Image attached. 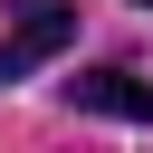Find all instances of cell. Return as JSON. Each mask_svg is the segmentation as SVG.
I'll return each mask as SVG.
<instances>
[{
    "mask_svg": "<svg viewBox=\"0 0 153 153\" xmlns=\"http://www.w3.org/2000/svg\"><path fill=\"white\" fill-rule=\"evenodd\" d=\"M67 38H76V10H67V0H19V10H10V38H0V86L29 76V67H48Z\"/></svg>",
    "mask_w": 153,
    "mask_h": 153,
    "instance_id": "6da1fadb",
    "label": "cell"
},
{
    "mask_svg": "<svg viewBox=\"0 0 153 153\" xmlns=\"http://www.w3.org/2000/svg\"><path fill=\"white\" fill-rule=\"evenodd\" d=\"M67 105H76V115H115V124H153V76H134V67H86V76H67Z\"/></svg>",
    "mask_w": 153,
    "mask_h": 153,
    "instance_id": "7a4b0ae2",
    "label": "cell"
}]
</instances>
